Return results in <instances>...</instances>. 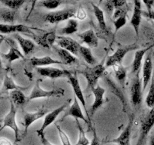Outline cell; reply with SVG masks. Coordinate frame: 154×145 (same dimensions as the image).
Wrapping results in <instances>:
<instances>
[{
    "label": "cell",
    "instance_id": "obj_1",
    "mask_svg": "<svg viewBox=\"0 0 154 145\" xmlns=\"http://www.w3.org/2000/svg\"><path fill=\"white\" fill-rule=\"evenodd\" d=\"M105 66L103 63H99L93 67H87L84 70L81 71L85 79H87V89L86 90H93L98 85V81L101 77L105 75Z\"/></svg>",
    "mask_w": 154,
    "mask_h": 145
},
{
    "label": "cell",
    "instance_id": "obj_2",
    "mask_svg": "<svg viewBox=\"0 0 154 145\" xmlns=\"http://www.w3.org/2000/svg\"><path fill=\"white\" fill-rule=\"evenodd\" d=\"M17 116V107L11 101H10V110L8 113L5 115L2 119V125L0 128V131L5 128H9L14 131L15 137V143L21 140L20 138V129L17 124L16 121Z\"/></svg>",
    "mask_w": 154,
    "mask_h": 145
},
{
    "label": "cell",
    "instance_id": "obj_3",
    "mask_svg": "<svg viewBox=\"0 0 154 145\" xmlns=\"http://www.w3.org/2000/svg\"><path fill=\"white\" fill-rule=\"evenodd\" d=\"M41 80H37L30 93L27 101H32L39 98H51V97H61L65 95V90L63 89H57L53 90H45L40 85Z\"/></svg>",
    "mask_w": 154,
    "mask_h": 145
},
{
    "label": "cell",
    "instance_id": "obj_4",
    "mask_svg": "<svg viewBox=\"0 0 154 145\" xmlns=\"http://www.w3.org/2000/svg\"><path fill=\"white\" fill-rule=\"evenodd\" d=\"M75 13L76 10L75 8H65L62 10L54 11L46 14L43 17V20L49 24H59L74 18L75 16Z\"/></svg>",
    "mask_w": 154,
    "mask_h": 145
},
{
    "label": "cell",
    "instance_id": "obj_5",
    "mask_svg": "<svg viewBox=\"0 0 154 145\" xmlns=\"http://www.w3.org/2000/svg\"><path fill=\"white\" fill-rule=\"evenodd\" d=\"M154 126V107L141 120L140 135L136 145H144L149 133Z\"/></svg>",
    "mask_w": 154,
    "mask_h": 145
},
{
    "label": "cell",
    "instance_id": "obj_6",
    "mask_svg": "<svg viewBox=\"0 0 154 145\" xmlns=\"http://www.w3.org/2000/svg\"><path fill=\"white\" fill-rule=\"evenodd\" d=\"M138 45L136 44H132V45H126V46L120 47L117 49V51L111 55L108 56L105 61V67H110L113 66L114 65L117 63H122V60L124 58L125 56L131 51L138 49Z\"/></svg>",
    "mask_w": 154,
    "mask_h": 145
},
{
    "label": "cell",
    "instance_id": "obj_7",
    "mask_svg": "<svg viewBox=\"0 0 154 145\" xmlns=\"http://www.w3.org/2000/svg\"><path fill=\"white\" fill-rule=\"evenodd\" d=\"M143 87L142 82L140 79L139 72L136 73L132 79L130 86L131 102L134 107H138L142 102Z\"/></svg>",
    "mask_w": 154,
    "mask_h": 145
},
{
    "label": "cell",
    "instance_id": "obj_8",
    "mask_svg": "<svg viewBox=\"0 0 154 145\" xmlns=\"http://www.w3.org/2000/svg\"><path fill=\"white\" fill-rule=\"evenodd\" d=\"M68 79H69V82H70L71 85H72V89H73L75 96L78 98V101H80V103H81V104H82L83 107H84V110H85L86 114H87V117H88V119H89V125H90V127H92L91 122H90V120H91V118H90V113L88 112V110H87V107H86L85 98H84V93H83V91H82V89H81V85H80L79 80H78V77H77L76 73H75V74L71 73L70 75L68 76Z\"/></svg>",
    "mask_w": 154,
    "mask_h": 145
},
{
    "label": "cell",
    "instance_id": "obj_9",
    "mask_svg": "<svg viewBox=\"0 0 154 145\" xmlns=\"http://www.w3.org/2000/svg\"><path fill=\"white\" fill-rule=\"evenodd\" d=\"M135 115L131 114L129 116V122L120 135L113 140H108V143H117L118 145H131V136H132V126H133Z\"/></svg>",
    "mask_w": 154,
    "mask_h": 145
},
{
    "label": "cell",
    "instance_id": "obj_10",
    "mask_svg": "<svg viewBox=\"0 0 154 145\" xmlns=\"http://www.w3.org/2000/svg\"><path fill=\"white\" fill-rule=\"evenodd\" d=\"M48 113V110L45 108L39 109L35 112H26L23 111V125H24V132L23 134V137H25L28 132L29 128L30 125H32L38 119H42V117L45 116V115Z\"/></svg>",
    "mask_w": 154,
    "mask_h": 145
},
{
    "label": "cell",
    "instance_id": "obj_11",
    "mask_svg": "<svg viewBox=\"0 0 154 145\" xmlns=\"http://www.w3.org/2000/svg\"><path fill=\"white\" fill-rule=\"evenodd\" d=\"M26 33V34L35 36L32 29L23 24H2L0 23V33L2 34H11V33Z\"/></svg>",
    "mask_w": 154,
    "mask_h": 145
},
{
    "label": "cell",
    "instance_id": "obj_12",
    "mask_svg": "<svg viewBox=\"0 0 154 145\" xmlns=\"http://www.w3.org/2000/svg\"><path fill=\"white\" fill-rule=\"evenodd\" d=\"M104 81H105V84L107 85V86L108 87V89L111 90V92H112L114 95H115L120 100L122 103V105H123V112H126V109H127V102H126V100L125 98L124 94H123V91L121 90L120 87H119L117 84L115 83V82L111 79V77L108 74H105L103 76Z\"/></svg>",
    "mask_w": 154,
    "mask_h": 145
},
{
    "label": "cell",
    "instance_id": "obj_13",
    "mask_svg": "<svg viewBox=\"0 0 154 145\" xmlns=\"http://www.w3.org/2000/svg\"><path fill=\"white\" fill-rule=\"evenodd\" d=\"M68 116H72V117L75 118V119H81V120H83L87 124H89V121L84 116L82 110H81V106H80L79 102H78V98L75 96L74 98L73 103L71 105V107L66 110L64 115L62 117V119H60V122H63V119H65Z\"/></svg>",
    "mask_w": 154,
    "mask_h": 145
},
{
    "label": "cell",
    "instance_id": "obj_14",
    "mask_svg": "<svg viewBox=\"0 0 154 145\" xmlns=\"http://www.w3.org/2000/svg\"><path fill=\"white\" fill-rule=\"evenodd\" d=\"M37 72L41 76L48 77L51 79H56L60 77H68L72 72L66 69H59L56 67H37Z\"/></svg>",
    "mask_w": 154,
    "mask_h": 145
},
{
    "label": "cell",
    "instance_id": "obj_15",
    "mask_svg": "<svg viewBox=\"0 0 154 145\" xmlns=\"http://www.w3.org/2000/svg\"><path fill=\"white\" fill-rule=\"evenodd\" d=\"M56 42L60 48L70 51L72 54L77 55L79 53L81 45L78 43L77 41L68 36H58L57 38Z\"/></svg>",
    "mask_w": 154,
    "mask_h": 145
},
{
    "label": "cell",
    "instance_id": "obj_16",
    "mask_svg": "<svg viewBox=\"0 0 154 145\" xmlns=\"http://www.w3.org/2000/svg\"><path fill=\"white\" fill-rule=\"evenodd\" d=\"M142 15L143 11L141 8V0H134L133 13H132V16L131 18L130 23L137 36H138L139 35V28L141 23V19H142Z\"/></svg>",
    "mask_w": 154,
    "mask_h": 145
},
{
    "label": "cell",
    "instance_id": "obj_17",
    "mask_svg": "<svg viewBox=\"0 0 154 145\" xmlns=\"http://www.w3.org/2000/svg\"><path fill=\"white\" fill-rule=\"evenodd\" d=\"M94 96V101H93V104L91 106V109L90 110V118L93 116L97 110L100 108L104 104V95L105 93V89L102 88L100 85L98 84L94 89L92 90Z\"/></svg>",
    "mask_w": 154,
    "mask_h": 145
},
{
    "label": "cell",
    "instance_id": "obj_18",
    "mask_svg": "<svg viewBox=\"0 0 154 145\" xmlns=\"http://www.w3.org/2000/svg\"><path fill=\"white\" fill-rule=\"evenodd\" d=\"M69 100L66 102H65L63 105H61L60 107H57L55 110H52V111L49 112V113H47L45 116V119H44V122L42 125V128L40 129H38L39 131H42V132H45V130L48 128L49 125H51L53 122H55V120L57 119V116L60 114L63 111H64L65 109L67 107L68 104H69Z\"/></svg>",
    "mask_w": 154,
    "mask_h": 145
},
{
    "label": "cell",
    "instance_id": "obj_19",
    "mask_svg": "<svg viewBox=\"0 0 154 145\" xmlns=\"http://www.w3.org/2000/svg\"><path fill=\"white\" fill-rule=\"evenodd\" d=\"M152 73H153V62H152L151 55L148 54L146 57L142 68L143 91L145 90L148 83L151 80Z\"/></svg>",
    "mask_w": 154,
    "mask_h": 145
},
{
    "label": "cell",
    "instance_id": "obj_20",
    "mask_svg": "<svg viewBox=\"0 0 154 145\" xmlns=\"http://www.w3.org/2000/svg\"><path fill=\"white\" fill-rule=\"evenodd\" d=\"M8 43L10 45V49H9L8 52L4 54L2 53V56L4 57L5 60L8 61L9 63H11L12 62L16 60H19V59H23L24 58V54L20 51V50L15 46L14 42L11 39H6Z\"/></svg>",
    "mask_w": 154,
    "mask_h": 145
},
{
    "label": "cell",
    "instance_id": "obj_21",
    "mask_svg": "<svg viewBox=\"0 0 154 145\" xmlns=\"http://www.w3.org/2000/svg\"><path fill=\"white\" fill-rule=\"evenodd\" d=\"M30 63L32 66L36 67H43L45 66H49L52 64H63L61 60L53 59L50 56H44L42 57H32L30 59Z\"/></svg>",
    "mask_w": 154,
    "mask_h": 145
},
{
    "label": "cell",
    "instance_id": "obj_22",
    "mask_svg": "<svg viewBox=\"0 0 154 145\" xmlns=\"http://www.w3.org/2000/svg\"><path fill=\"white\" fill-rule=\"evenodd\" d=\"M78 36L81 39V41L86 45H88L89 47L95 48L99 45V39H98V37L94 30H87L78 34Z\"/></svg>",
    "mask_w": 154,
    "mask_h": 145
},
{
    "label": "cell",
    "instance_id": "obj_23",
    "mask_svg": "<svg viewBox=\"0 0 154 145\" xmlns=\"http://www.w3.org/2000/svg\"><path fill=\"white\" fill-rule=\"evenodd\" d=\"M57 35L55 31H49L36 39L38 43L43 48H51L54 47V43L57 40Z\"/></svg>",
    "mask_w": 154,
    "mask_h": 145
},
{
    "label": "cell",
    "instance_id": "obj_24",
    "mask_svg": "<svg viewBox=\"0 0 154 145\" xmlns=\"http://www.w3.org/2000/svg\"><path fill=\"white\" fill-rule=\"evenodd\" d=\"M153 45H151L150 47H147L146 48H143V49H138L135 53V56H134V60L132 64V73L136 74L139 72L140 68L141 66V63H142L143 57H144L146 53L149 51L151 48H153Z\"/></svg>",
    "mask_w": 154,
    "mask_h": 145
},
{
    "label": "cell",
    "instance_id": "obj_25",
    "mask_svg": "<svg viewBox=\"0 0 154 145\" xmlns=\"http://www.w3.org/2000/svg\"><path fill=\"white\" fill-rule=\"evenodd\" d=\"M54 49L57 51V54L60 57V60L63 62V64L66 65H70L75 63L78 61V59L77 57L74 55L73 54L70 52V51H67L66 49H63L62 48H57V47L54 46Z\"/></svg>",
    "mask_w": 154,
    "mask_h": 145
},
{
    "label": "cell",
    "instance_id": "obj_26",
    "mask_svg": "<svg viewBox=\"0 0 154 145\" xmlns=\"http://www.w3.org/2000/svg\"><path fill=\"white\" fill-rule=\"evenodd\" d=\"M14 38L17 41L18 44L20 45L24 55H28L30 53L32 52L33 50L35 48V45L32 40L23 37L19 34H15Z\"/></svg>",
    "mask_w": 154,
    "mask_h": 145
},
{
    "label": "cell",
    "instance_id": "obj_27",
    "mask_svg": "<svg viewBox=\"0 0 154 145\" xmlns=\"http://www.w3.org/2000/svg\"><path fill=\"white\" fill-rule=\"evenodd\" d=\"M112 67L114 69V76L120 83L122 89H124L125 84H126V73H127L126 69L122 65V63H117V64L114 65Z\"/></svg>",
    "mask_w": 154,
    "mask_h": 145
},
{
    "label": "cell",
    "instance_id": "obj_28",
    "mask_svg": "<svg viewBox=\"0 0 154 145\" xmlns=\"http://www.w3.org/2000/svg\"><path fill=\"white\" fill-rule=\"evenodd\" d=\"M92 5H93V12H94V15L96 17V20H97L98 24L99 26V28L104 32H107L108 30V27H107L106 21H105V14H104L103 10L102 8L99 7L96 5L92 3Z\"/></svg>",
    "mask_w": 154,
    "mask_h": 145
},
{
    "label": "cell",
    "instance_id": "obj_29",
    "mask_svg": "<svg viewBox=\"0 0 154 145\" xmlns=\"http://www.w3.org/2000/svg\"><path fill=\"white\" fill-rule=\"evenodd\" d=\"M10 98L16 107H20L24 104L27 101V98L21 90H14L10 93Z\"/></svg>",
    "mask_w": 154,
    "mask_h": 145
},
{
    "label": "cell",
    "instance_id": "obj_30",
    "mask_svg": "<svg viewBox=\"0 0 154 145\" xmlns=\"http://www.w3.org/2000/svg\"><path fill=\"white\" fill-rule=\"evenodd\" d=\"M78 30V22L77 20L71 18V19L68 20L67 23L65 25L64 27L61 29L60 33L63 35H72L73 33H76Z\"/></svg>",
    "mask_w": 154,
    "mask_h": 145
},
{
    "label": "cell",
    "instance_id": "obj_31",
    "mask_svg": "<svg viewBox=\"0 0 154 145\" xmlns=\"http://www.w3.org/2000/svg\"><path fill=\"white\" fill-rule=\"evenodd\" d=\"M3 90L5 91H14V90H21L24 91L27 89V88L21 87L17 85L14 81L13 78L11 77L8 74H5L3 81Z\"/></svg>",
    "mask_w": 154,
    "mask_h": 145
},
{
    "label": "cell",
    "instance_id": "obj_32",
    "mask_svg": "<svg viewBox=\"0 0 154 145\" xmlns=\"http://www.w3.org/2000/svg\"><path fill=\"white\" fill-rule=\"evenodd\" d=\"M79 53L81 54L83 58L85 60V61L87 62L88 64L92 65V66H95V65H96L97 60H96V57L93 56L90 48L81 45V47H80Z\"/></svg>",
    "mask_w": 154,
    "mask_h": 145
},
{
    "label": "cell",
    "instance_id": "obj_33",
    "mask_svg": "<svg viewBox=\"0 0 154 145\" xmlns=\"http://www.w3.org/2000/svg\"><path fill=\"white\" fill-rule=\"evenodd\" d=\"M105 5L107 10L111 12L117 8L127 6V0H106Z\"/></svg>",
    "mask_w": 154,
    "mask_h": 145
},
{
    "label": "cell",
    "instance_id": "obj_34",
    "mask_svg": "<svg viewBox=\"0 0 154 145\" xmlns=\"http://www.w3.org/2000/svg\"><path fill=\"white\" fill-rule=\"evenodd\" d=\"M15 11L11 10L9 8L0 9V20L5 23H13L15 18Z\"/></svg>",
    "mask_w": 154,
    "mask_h": 145
},
{
    "label": "cell",
    "instance_id": "obj_35",
    "mask_svg": "<svg viewBox=\"0 0 154 145\" xmlns=\"http://www.w3.org/2000/svg\"><path fill=\"white\" fill-rule=\"evenodd\" d=\"M27 0H0V2L7 8L15 11L20 8Z\"/></svg>",
    "mask_w": 154,
    "mask_h": 145
},
{
    "label": "cell",
    "instance_id": "obj_36",
    "mask_svg": "<svg viewBox=\"0 0 154 145\" xmlns=\"http://www.w3.org/2000/svg\"><path fill=\"white\" fill-rule=\"evenodd\" d=\"M76 125L78 127V132H79V135H78V140L75 145H89L90 144V140H88L87 137L86 136V133L84 131V128L81 126V123H80L79 120L76 119Z\"/></svg>",
    "mask_w": 154,
    "mask_h": 145
},
{
    "label": "cell",
    "instance_id": "obj_37",
    "mask_svg": "<svg viewBox=\"0 0 154 145\" xmlns=\"http://www.w3.org/2000/svg\"><path fill=\"white\" fill-rule=\"evenodd\" d=\"M145 103L149 108L151 109L154 107V75L152 76L150 89H149L148 94L146 97Z\"/></svg>",
    "mask_w": 154,
    "mask_h": 145
},
{
    "label": "cell",
    "instance_id": "obj_38",
    "mask_svg": "<svg viewBox=\"0 0 154 145\" xmlns=\"http://www.w3.org/2000/svg\"><path fill=\"white\" fill-rule=\"evenodd\" d=\"M62 0H42L40 4L48 10H55L61 5Z\"/></svg>",
    "mask_w": 154,
    "mask_h": 145
},
{
    "label": "cell",
    "instance_id": "obj_39",
    "mask_svg": "<svg viewBox=\"0 0 154 145\" xmlns=\"http://www.w3.org/2000/svg\"><path fill=\"white\" fill-rule=\"evenodd\" d=\"M127 16H121L119 18L113 19V23H114V28H115V33H117L120 29L124 27L127 22Z\"/></svg>",
    "mask_w": 154,
    "mask_h": 145
},
{
    "label": "cell",
    "instance_id": "obj_40",
    "mask_svg": "<svg viewBox=\"0 0 154 145\" xmlns=\"http://www.w3.org/2000/svg\"><path fill=\"white\" fill-rule=\"evenodd\" d=\"M56 127H57V129L58 131L59 135H60V140H61L62 144L63 145H72V143L70 141V139H69V136L67 135L66 132L60 128V126L57 124H56Z\"/></svg>",
    "mask_w": 154,
    "mask_h": 145
},
{
    "label": "cell",
    "instance_id": "obj_41",
    "mask_svg": "<svg viewBox=\"0 0 154 145\" xmlns=\"http://www.w3.org/2000/svg\"><path fill=\"white\" fill-rule=\"evenodd\" d=\"M36 133H37L38 136L39 138H40L41 143H42V145H55L53 144L48 139H47V137H45V132H42V131H40L38 129L36 130Z\"/></svg>",
    "mask_w": 154,
    "mask_h": 145
},
{
    "label": "cell",
    "instance_id": "obj_42",
    "mask_svg": "<svg viewBox=\"0 0 154 145\" xmlns=\"http://www.w3.org/2000/svg\"><path fill=\"white\" fill-rule=\"evenodd\" d=\"M75 18H76L78 20H81V21L85 20L86 18H87V11H85V9L83 8H79L76 11Z\"/></svg>",
    "mask_w": 154,
    "mask_h": 145
},
{
    "label": "cell",
    "instance_id": "obj_43",
    "mask_svg": "<svg viewBox=\"0 0 154 145\" xmlns=\"http://www.w3.org/2000/svg\"><path fill=\"white\" fill-rule=\"evenodd\" d=\"M92 128H93V139H92L90 145H101L100 139L98 137L96 128H93V127H92Z\"/></svg>",
    "mask_w": 154,
    "mask_h": 145
},
{
    "label": "cell",
    "instance_id": "obj_44",
    "mask_svg": "<svg viewBox=\"0 0 154 145\" xmlns=\"http://www.w3.org/2000/svg\"><path fill=\"white\" fill-rule=\"evenodd\" d=\"M144 4L145 5V6L147 7V11H150L152 9V6L154 4V0H142Z\"/></svg>",
    "mask_w": 154,
    "mask_h": 145
},
{
    "label": "cell",
    "instance_id": "obj_45",
    "mask_svg": "<svg viewBox=\"0 0 154 145\" xmlns=\"http://www.w3.org/2000/svg\"><path fill=\"white\" fill-rule=\"evenodd\" d=\"M143 15L154 21V11L152 9L150 11H143Z\"/></svg>",
    "mask_w": 154,
    "mask_h": 145
},
{
    "label": "cell",
    "instance_id": "obj_46",
    "mask_svg": "<svg viewBox=\"0 0 154 145\" xmlns=\"http://www.w3.org/2000/svg\"><path fill=\"white\" fill-rule=\"evenodd\" d=\"M0 145H17V144L11 143L8 139L5 138V137H0Z\"/></svg>",
    "mask_w": 154,
    "mask_h": 145
},
{
    "label": "cell",
    "instance_id": "obj_47",
    "mask_svg": "<svg viewBox=\"0 0 154 145\" xmlns=\"http://www.w3.org/2000/svg\"><path fill=\"white\" fill-rule=\"evenodd\" d=\"M38 1V0H31V8H30L29 12V14L27 15V18L30 16V14H32V12L33 11V10H34V8H35V6L36 3H37Z\"/></svg>",
    "mask_w": 154,
    "mask_h": 145
},
{
    "label": "cell",
    "instance_id": "obj_48",
    "mask_svg": "<svg viewBox=\"0 0 154 145\" xmlns=\"http://www.w3.org/2000/svg\"><path fill=\"white\" fill-rule=\"evenodd\" d=\"M4 38L3 37H0V46H1L2 43V42L4 41ZM2 60H1V57H0V69L2 68Z\"/></svg>",
    "mask_w": 154,
    "mask_h": 145
},
{
    "label": "cell",
    "instance_id": "obj_49",
    "mask_svg": "<svg viewBox=\"0 0 154 145\" xmlns=\"http://www.w3.org/2000/svg\"><path fill=\"white\" fill-rule=\"evenodd\" d=\"M150 145H154V135L152 136L150 140Z\"/></svg>",
    "mask_w": 154,
    "mask_h": 145
},
{
    "label": "cell",
    "instance_id": "obj_50",
    "mask_svg": "<svg viewBox=\"0 0 154 145\" xmlns=\"http://www.w3.org/2000/svg\"><path fill=\"white\" fill-rule=\"evenodd\" d=\"M111 145H118V144H117V143H113V144H111Z\"/></svg>",
    "mask_w": 154,
    "mask_h": 145
}]
</instances>
